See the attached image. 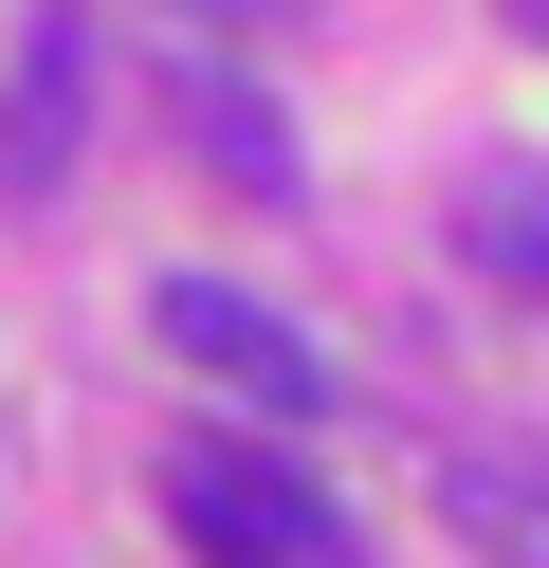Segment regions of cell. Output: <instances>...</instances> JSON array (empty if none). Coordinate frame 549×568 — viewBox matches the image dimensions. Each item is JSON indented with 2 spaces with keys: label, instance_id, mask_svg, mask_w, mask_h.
I'll return each instance as SVG.
<instances>
[{
  "label": "cell",
  "instance_id": "obj_7",
  "mask_svg": "<svg viewBox=\"0 0 549 568\" xmlns=\"http://www.w3.org/2000/svg\"><path fill=\"white\" fill-rule=\"evenodd\" d=\"M495 19H512V38H549V0H495Z\"/></svg>",
  "mask_w": 549,
  "mask_h": 568
},
{
  "label": "cell",
  "instance_id": "obj_6",
  "mask_svg": "<svg viewBox=\"0 0 549 568\" xmlns=\"http://www.w3.org/2000/svg\"><path fill=\"white\" fill-rule=\"evenodd\" d=\"M183 19H275V0H183Z\"/></svg>",
  "mask_w": 549,
  "mask_h": 568
},
{
  "label": "cell",
  "instance_id": "obj_3",
  "mask_svg": "<svg viewBox=\"0 0 549 568\" xmlns=\"http://www.w3.org/2000/svg\"><path fill=\"white\" fill-rule=\"evenodd\" d=\"M183 148H202V165H220V184H256V202H293V129H275V111H256V92H238V74H183Z\"/></svg>",
  "mask_w": 549,
  "mask_h": 568
},
{
  "label": "cell",
  "instance_id": "obj_2",
  "mask_svg": "<svg viewBox=\"0 0 549 568\" xmlns=\"http://www.w3.org/2000/svg\"><path fill=\"white\" fill-rule=\"evenodd\" d=\"M146 331H165L202 385H238L256 422H329V348H312V331H275L256 294H220V275H165V294H146Z\"/></svg>",
  "mask_w": 549,
  "mask_h": 568
},
{
  "label": "cell",
  "instance_id": "obj_4",
  "mask_svg": "<svg viewBox=\"0 0 549 568\" xmlns=\"http://www.w3.org/2000/svg\"><path fill=\"white\" fill-rule=\"evenodd\" d=\"M73 55H92L73 19H37V38H19V111H0V165H19V184H55V165H73Z\"/></svg>",
  "mask_w": 549,
  "mask_h": 568
},
{
  "label": "cell",
  "instance_id": "obj_5",
  "mask_svg": "<svg viewBox=\"0 0 549 568\" xmlns=\"http://www.w3.org/2000/svg\"><path fill=\"white\" fill-rule=\"evenodd\" d=\"M458 239H476V275L549 294V184H476V202H458Z\"/></svg>",
  "mask_w": 549,
  "mask_h": 568
},
{
  "label": "cell",
  "instance_id": "obj_1",
  "mask_svg": "<svg viewBox=\"0 0 549 568\" xmlns=\"http://www.w3.org/2000/svg\"><path fill=\"white\" fill-rule=\"evenodd\" d=\"M165 514H183L202 568H348V514H329L275 440H183L165 458Z\"/></svg>",
  "mask_w": 549,
  "mask_h": 568
}]
</instances>
